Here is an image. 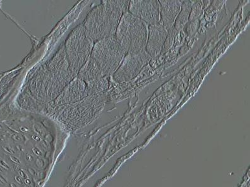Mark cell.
I'll list each match as a JSON object with an SVG mask.
<instances>
[{"label":"cell","instance_id":"1","mask_svg":"<svg viewBox=\"0 0 250 187\" xmlns=\"http://www.w3.org/2000/svg\"><path fill=\"white\" fill-rule=\"evenodd\" d=\"M76 77L77 74L70 65L65 47H62L34 77L30 83V90L41 100L55 101Z\"/></svg>","mask_w":250,"mask_h":187},{"label":"cell","instance_id":"2","mask_svg":"<svg viewBox=\"0 0 250 187\" xmlns=\"http://www.w3.org/2000/svg\"><path fill=\"white\" fill-rule=\"evenodd\" d=\"M129 3L103 1L89 13L83 25L94 43L115 35L121 18L128 12Z\"/></svg>","mask_w":250,"mask_h":187},{"label":"cell","instance_id":"3","mask_svg":"<svg viewBox=\"0 0 250 187\" xmlns=\"http://www.w3.org/2000/svg\"><path fill=\"white\" fill-rule=\"evenodd\" d=\"M148 34L147 24L128 12L121 18L115 37L127 54L146 50Z\"/></svg>","mask_w":250,"mask_h":187},{"label":"cell","instance_id":"4","mask_svg":"<svg viewBox=\"0 0 250 187\" xmlns=\"http://www.w3.org/2000/svg\"><path fill=\"white\" fill-rule=\"evenodd\" d=\"M126 55L115 35L94 43L91 57L105 76L113 75Z\"/></svg>","mask_w":250,"mask_h":187},{"label":"cell","instance_id":"5","mask_svg":"<svg viewBox=\"0 0 250 187\" xmlns=\"http://www.w3.org/2000/svg\"><path fill=\"white\" fill-rule=\"evenodd\" d=\"M94 45V41L83 24L74 28L68 36L64 47L65 52L70 65L77 75L91 57Z\"/></svg>","mask_w":250,"mask_h":187},{"label":"cell","instance_id":"6","mask_svg":"<svg viewBox=\"0 0 250 187\" xmlns=\"http://www.w3.org/2000/svg\"><path fill=\"white\" fill-rule=\"evenodd\" d=\"M146 50L125 55L119 67L113 75L117 82H127L134 79L151 61Z\"/></svg>","mask_w":250,"mask_h":187},{"label":"cell","instance_id":"7","mask_svg":"<svg viewBox=\"0 0 250 187\" xmlns=\"http://www.w3.org/2000/svg\"><path fill=\"white\" fill-rule=\"evenodd\" d=\"M77 77L86 84L89 95L100 93L108 87L107 77L91 57L81 68Z\"/></svg>","mask_w":250,"mask_h":187},{"label":"cell","instance_id":"8","mask_svg":"<svg viewBox=\"0 0 250 187\" xmlns=\"http://www.w3.org/2000/svg\"><path fill=\"white\" fill-rule=\"evenodd\" d=\"M128 12L149 25L160 22V4L157 0L130 1Z\"/></svg>","mask_w":250,"mask_h":187},{"label":"cell","instance_id":"9","mask_svg":"<svg viewBox=\"0 0 250 187\" xmlns=\"http://www.w3.org/2000/svg\"><path fill=\"white\" fill-rule=\"evenodd\" d=\"M88 96L86 84L84 81L76 77L55 100V104L57 105L72 104L80 102Z\"/></svg>","mask_w":250,"mask_h":187},{"label":"cell","instance_id":"10","mask_svg":"<svg viewBox=\"0 0 250 187\" xmlns=\"http://www.w3.org/2000/svg\"><path fill=\"white\" fill-rule=\"evenodd\" d=\"M168 32L161 23L148 26V34L146 50L152 59L161 54Z\"/></svg>","mask_w":250,"mask_h":187},{"label":"cell","instance_id":"11","mask_svg":"<svg viewBox=\"0 0 250 187\" xmlns=\"http://www.w3.org/2000/svg\"><path fill=\"white\" fill-rule=\"evenodd\" d=\"M160 4V23L165 29L170 31L174 27L175 21L181 12L183 1L162 0Z\"/></svg>","mask_w":250,"mask_h":187},{"label":"cell","instance_id":"12","mask_svg":"<svg viewBox=\"0 0 250 187\" xmlns=\"http://www.w3.org/2000/svg\"><path fill=\"white\" fill-rule=\"evenodd\" d=\"M195 1H183L181 12H180L176 21H175L174 28L176 31L183 29L189 19L190 13Z\"/></svg>","mask_w":250,"mask_h":187},{"label":"cell","instance_id":"13","mask_svg":"<svg viewBox=\"0 0 250 187\" xmlns=\"http://www.w3.org/2000/svg\"><path fill=\"white\" fill-rule=\"evenodd\" d=\"M201 11V4L200 1H195L194 4H193L191 12L190 13L189 19H188V21H192L196 20L197 17L199 16L200 15Z\"/></svg>","mask_w":250,"mask_h":187}]
</instances>
